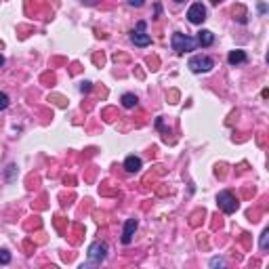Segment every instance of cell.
<instances>
[{
    "label": "cell",
    "instance_id": "obj_19",
    "mask_svg": "<svg viewBox=\"0 0 269 269\" xmlns=\"http://www.w3.org/2000/svg\"><path fill=\"white\" fill-rule=\"evenodd\" d=\"M13 170H17V168H15V164H11V166H9V181L13 179Z\"/></svg>",
    "mask_w": 269,
    "mask_h": 269
},
{
    "label": "cell",
    "instance_id": "obj_2",
    "mask_svg": "<svg viewBox=\"0 0 269 269\" xmlns=\"http://www.w3.org/2000/svg\"><path fill=\"white\" fill-rule=\"evenodd\" d=\"M88 263L91 265H101L105 261V257H107V244L105 242H101V240H97V242H93L91 246H88Z\"/></svg>",
    "mask_w": 269,
    "mask_h": 269
},
{
    "label": "cell",
    "instance_id": "obj_9",
    "mask_svg": "<svg viewBox=\"0 0 269 269\" xmlns=\"http://www.w3.org/2000/svg\"><path fill=\"white\" fill-rule=\"evenodd\" d=\"M198 44H200V47H210V44L215 42V34L210 30H200L198 32Z\"/></svg>",
    "mask_w": 269,
    "mask_h": 269
},
{
    "label": "cell",
    "instance_id": "obj_17",
    "mask_svg": "<svg viewBox=\"0 0 269 269\" xmlns=\"http://www.w3.org/2000/svg\"><path fill=\"white\" fill-rule=\"evenodd\" d=\"M126 2H129L131 6H137V9H139V6L145 4V0H126Z\"/></svg>",
    "mask_w": 269,
    "mask_h": 269
},
{
    "label": "cell",
    "instance_id": "obj_22",
    "mask_svg": "<svg viewBox=\"0 0 269 269\" xmlns=\"http://www.w3.org/2000/svg\"><path fill=\"white\" fill-rule=\"evenodd\" d=\"M175 2H185V0H175Z\"/></svg>",
    "mask_w": 269,
    "mask_h": 269
},
{
    "label": "cell",
    "instance_id": "obj_6",
    "mask_svg": "<svg viewBox=\"0 0 269 269\" xmlns=\"http://www.w3.org/2000/svg\"><path fill=\"white\" fill-rule=\"evenodd\" d=\"M187 19H189V23L200 25L204 19H206V6H204L202 2H194L187 9Z\"/></svg>",
    "mask_w": 269,
    "mask_h": 269
},
{
    "label": "cell",
    "instance_id": "obj_18",
    "mask_svg": "<svg viewBox=\"0 0 269 269\" xmlns=\"http://www.w3.org/2000/svg\"><path fill=\"white\" fill-rule=\"evenodd\" d=\"M80 2H82V4H86V6H93V4H97L99 0H80Z\"/></svg>",
    "mask_w": 269,
    "mask_h": 269
},
{
    "label": "cell",
    "instance_id": "obj_13",
    "mask_svg": "<svg viewBox=\"0 0 269 269\" xmlns=\"http://www.w3.org/2000/svg\"><path fill=\"white\" fill-rule=\"evenodd\" d=\"M11 263V254L6 251H0V265H9Z\"/></svg>",
    "mask_w": 269,
    "mask_h": 269
},
{
    "label": "cell",
    "instance_id": "obj_1",
    "mask_svg": "<svg viewBox=\"0 0 269 269\" xmlns=\"http://www.w3.org/2000/svg\"><path fill=\"white\" fill-rule=\"evenodd\" d=\"M170 44H172V50H175L177 55H185V53L196 50L198 40H196V38H191V36H187V34H181V32H175L172 38H170Z\"/></svg>",
    "mask_w": 269,
    "mask_h": 269
},
{
    "label": "cell",
    "instance_id": "obj_20",
    "mask_svg": "<svg viewBox=\"0 0 269 269\" xmlns=\"http://www.w3.org/2000/svg\"><path fill=\"white\" fill-rule=\"evenodd\" d=\"M2 66H4V57L0 55V67H2Z\"/></svg>",
    "mask_w": 269,
    "mask_h": 269
},
{
    "label": "cell",
    "instance_id": "obj_15",
    "mask_svg": "<svg viewBox=\"0 0 269 269\" xmlns=\"http://www.w3.org/2000/svg\"><path fill=\"white\" fill-rule=\"evenodd\" d=\"M267 238H269V229H265L263 235H261V248H263V251L267 248Z\"/></svg>",
    "mask_w": 269,
    "mask_h": 269
},
{
    "label": "cell",
    "instance_id": "obj_8",
    "mask_svg": "<svg viewBox=\"0 0 269 269\" xmlns=\"http://www.w3.org/2000/svg\"><path fill=\"white\" fill-rule=\"evenodd\" d=\"M246 61H248L246 50H242V49L229 50V55H227V63H229V66H242V63H246Z\"/></svg>",
    "mask_w": 269,
    "mask_h": 269
},
{
    "label": "cell",
    "instance_id": "obj_21",
    "mask_svg": "<svg viewBox=\"0 0 269 269\" xmlns=\"http://www.w3.org/2000/svg\"><path fill=\"white\" fill-rule=\"evenodd\" d=\"M210 2H213V4H219V2H223V0H210Z\"/></svg>",
    "mask_w": 269,
    "mask_h": 269
},
{
    "label": "cell",
    "instance_id": "obj_12",
    "mask_svg": "<svg viewBox=\"0 0 269 269\" xmlns=\"http://www.w3.org/2000/svg\"><path fill=\"white\" fill-rule=\"evenodd\" d=\"M11 103V99H9V95L6 93H0V110H6Z\"/></svg>",
    "mask_w": 269,
    "mask_h": 269
},
{
    "label": "cell",
    "instance_id": "obj_11",
    "mask_svg": "<svg viewBox=\"0 0 269 269\" xmlns=\"http://www.w3.org/2000/svg\"><path fill=\"white\" fill-rule=\"evenodd\" d=\"M122 105L126 107V110L134 107V105H137V95H133V93H124V95H122Z\"/></svg>",
    "mask_w": 269,
    "mask_h": 269
},
{
    "label": "cell",
    "instance_id": "obj_10",
    "mask_svg": "<svg viewBox=\"0 0 269 269\" xmlns=\"http://www.w3.org/2000/svg\"><path fill=\"white\" fill-rule=\"evenodd\" d=\"M141 166H143V162H141L139 156H129V158L124 160V168L129 170V172H139Z\"/></svg>",
    "mask_w": 269,
    "mask_h": 269
},
{
    "label": "cell",
    "instance_id": "obj_3",
    "mask_svg": "<svg viewBox=\"0 0 269 269\" xmlns=\"http://www.w3.org/2000/svg\"><path fill=\"white\" fill-rule=\"evenodd\" d=\"M187 67L194 74H206V72H210V69L215 67V61L210 59V57H206V55H196V57H191V59H189Z\"/></svg>",
    "mask_w": 269,
    "mask_h": 269
},
{
    "label": "cell",
    "instance_id": "obj_16",
    "mask_svg": "<svg viewBox=\"0 0 269 269\" xmlns=\"http://www.w3.org/2000/svg\"><path fill=\"white\" fill-rule=\"evenodd\" d=\"M91 82H88V80H84V82H82V84H80V93H91Z\"/></svg>",
    "mask_w": 269,
    "mask_h": 269
},
{
    "label": "cell",
    "instance_id": "obj_7",
    "mask_svg": "<svg viewBox=\"0 0 269 269\" xmlns=\"http://www.w3.org/2000/svg\"><path fill=\"white\" fill-rule=\"evenodd\" d=\"M137 227H139L137 219H129V221L124 223V232H122V244H126V246L131 244V242H133V235H134V232H137Z\"/></svg>",
    "mask_w": 269,
    "mask_h": 269
},
{
    "label": "cell",
    "instance_id": "obj_14",
    "mask_svg": "<svg viewBox=\"0 0 269 269\" xmlns=\"http://www.w3.org/2000/svg\"><path fill=\"white\" fill-rule=\"evenodd\" d=\"M210 267H225V261L221 257H215V259H210Z\"/></svg>",
    "mask_w": 269,
    "mask_h": 269
},
{
    "label": "cell",
    "instance_id": "obj_4",
    "mask_svg": "<svg viewBox=\"0 0 269 269\" xmlns=\"http://www.w3.org/2000/svg\"><path fill=\"white\" fill-rule=\"evenodd\" d=\"M217 204H219V208L225 215H234L235 210H238V200H235V196L232 191H221V194L217 196Z\"/></svg>",
    "mask_w": 269,
    "mask_h": 269
},
{
    "label": "cell",
    "instance_id": "obj_5",
    "mask_svg": "<svg viewBox=\"0 0 269 269\" xmlns=\"http://www.w3.org/2000/svg\"><path fill=\"white\" fill-rule=\"evenodd\" d=\"M131 40H133V44L134 47H150L151 44V36L150 34H145V21H139L137 23V30L131 34Z\"/></svg>",
    "mask_w": 269,
    "mask_h": 269
}]
</instances>
